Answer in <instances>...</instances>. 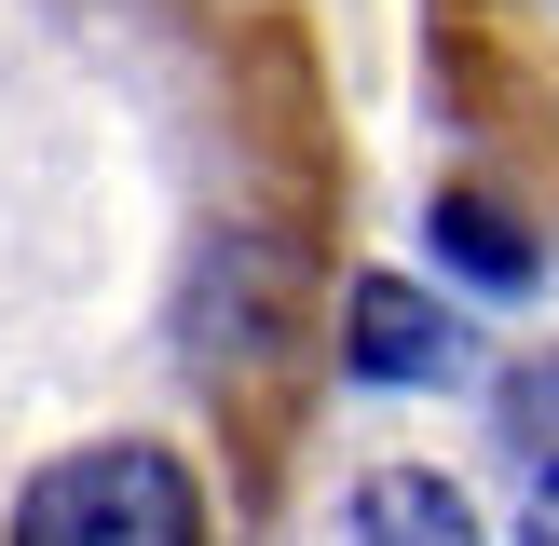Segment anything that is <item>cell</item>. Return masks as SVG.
I'll list each match as a JSON object with an SVG mask.
<instances>
[{"label":"cell","mask_w":559,"mask_h":546,"mask_svg":"<svg viewBox=\"0 0 559 546\" xmlns=\"http://www.w3.org/2000/svg\"><path fill=\"white\" fill-rule=\"evenodd\" d=\"M0 546H218V478L178 437H96L0 506Z\"/></svg>","instance_id":"cell-1"},{"label":"cell","mask_w":559,"mask_h":546,"mask_svg":"<svg viewBox=\"0 0 559 546\" xmlns=\"http://www.w3.org/2000/svg\"><path fill=\"white\" fill-rule=\"evenodd\" d=\"M342 355H355V382H451V314H437L409 273H355V300H342Z\"/></svg>","instance_id":"cell-2"},{"label":"cell","mask_w":559,"mask_h":546,"mask_svg":"<svg viewBox=\"0 0 559 546\" xmlns=\"http://www.w3.org/2000/svg\"><path fill=\"white\" fill-rule=\"evenodd\" d=\"M355 546H491L478 506H464L437 464H382L369 491H355Z\"/></svg>","instance_id":"cell-3"},{"label":"cell","mask_w":559,"mask_h":546,"mask_svg":"<svg viewBox=\"0 0 559 546\" xmlns=\"http://www.w3.org/2000/svg\"><path fill=\"white\" fill-rule=\"evenodd\" d=\"M437 260L464 273V287H491V300H519L533 287V233H519V205H491V191H437Z\"/></svg>","instance_id":"cell-4"},{"label":"cell","mask_w":559,"mask_h":546,"mask_svg":"<svg viewBox=\"0 0 559 546\" xmlns=\"http://www.w3.org/2000/svg\"><path fill=\"white\" fill-rule=\"evenodd\" d=\"M506 424H519V437H533V451L559 464V355H546V369H519V396H506Z\"/></svg>","instance_id":"cell-5"},{"label":"cell","mask_w":559,"mask_h":546,"mask_svg":"<svg viewBox=\"0 0 559 546\" xmlns=\"http://www.w3.org/2000/svg\"><path fill=\"white\" fill-rule=\"evenodd\" d=\"M519 546H559V464L533 478V506H519Z\"/></svg>","instance_id":"cell-6"}]
</instances>
